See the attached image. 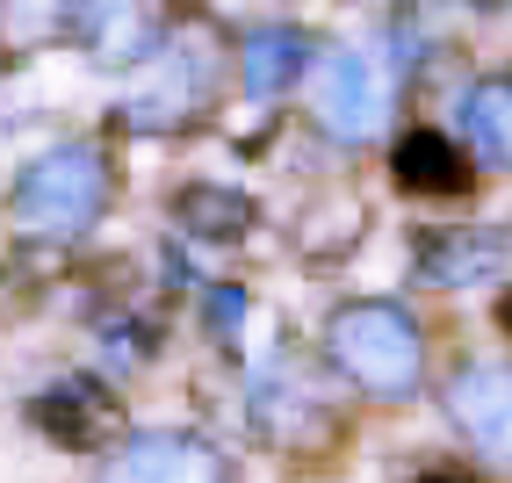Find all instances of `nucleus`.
<instances>
[{
  "label": "nucleus",
  "instance_id": "f257e3e1",
  "mask_svg": "<svg viewBox=\"0 0 512 483\" xmlns=\"http://www.w3.org/2000/svg\"><path fill=\"white\" fill-rule=\"evenodd\" d=\"M325 361L347 375L354 390L383 397V404L419 397L426 390V325L390 296L339 303L325 318Z\"/></svg>",
  "mask_w": 512,
  "mask_h": 483
},
{
  "label": "nucleus",
  "instance_id": "f03ea898",
  "mask_svg": "<svg viewBox=\"0 0 512 483\" xmlns=\"http://www.w3.org/2000/svg\"><path fill=\"white\" fill-rule=\"evenodd\" d=\"M109 152L87 145V137H65V145L37 152L15 174V195H8V210L29 238H80L101 210H109Z\"/></svg>",
  "mask_w": 512,
  "mask_h": 483
},
{
  "label": "nucleus",
  "instance_id": "7ed1b4c3",
  "mask_svg": "<svg viewBox=\"0 0 512 483\" xmlns=\"http://www.w3.org/2000/svg\"><path fill=\"white\" fill-rule=\"evenodd\" d=\"M210 87H217V51L195 44V37H166L159 58L138 73V87L123 94L116 123H130V130H181L202 101H210Z\"/></svg>",
  "mask_w": 512,
  "mask_h": 483
},
{
  "label": "nucleus",
  "instance_id": "20e7f679",
  "mask_svg": "<svg viewBox=\"0 0 512 483\" xmlns=\"http://www.w3.org/2000/svg\"><path fill=\"white\" fill-rule=\"evenodd\" d=\"M318 123L339 145H368L390 123V80L368 51H325L318 58Z\"/></svg>",
  "mask_w": 512,
  "mask_h": 483
},
{
  "label": "nucleus",
  "instance_id": "39448f33",
  "mask_svg": "<svg viewBox=\"0 0 512 483\" xmlns=\"http://www.w3.org/2000/svg\"><path fill=\"white\" fill-rule=\"evenodd\" d=\"M448 411L476 455L512 462V361H462L448 383Z\"/></svg>",
  "mask_w": 512,
  "mask_h": 483
},
{
  "label": "nucleus",
  "instance_id": "423d86ee",
  "mask_svg": "<svg viewBox=\"0 0 512 483\" xmlns=\"http://www.w3.org/2000/svg\"><path fill=\"white\" fill-rule=\"evenodd\" d=\"M29 419H37L44 440L73 447V455H87V447H101L116 433V397L94 383V375H58V383L37 390V404H29Z\"/></svg>",
  "mask_w": 512,
  "mask_h": 483
},
{
  "label": "nucleus",
  "instance_id": "0eeeda50",
  "mask_svg": "<svg viewBox=\"0 0 512 483\" xmlns=\"http://www.w3.org/2000/svg\"><path fill=\"white\" fill-rule=\"evenodd\" d=\"M505 260H512V231H498V224H462V231L419 238V282L426 289H476Z\"/></svg>",
  "mask_w": 512,
  "mask_h": 483
},
{
  "label": "nucleus",
  "instance_id": "6e6552de",
  "mask_svg": "<svg viewBox=\"0 0 512 483\" xmlns=\"http://www.w3.org/2000/svg\"><path fill=\"white\" fill-rule=\"evenodd\" d=\"M390 181L404 195H469V152L455 145L448 130H433V123H412L390 145Z\"/></svg>",
  "mask_w": 512,
  "mask_h": 483
},
{
  "label": "nucleus",
  "instance_id": "1a4fd4ad",
  "mask_svg": "<svg viewBox=\"0 0 512 483\" xmlns=\"http://www.w3.org/2000/svg\"><path fill=\"white\" fill-rule=\"evenodd\" d=\"M311 65H318V44L303 37V29L267 22V29H253V37L238 44V87H246L253 101H282Z\"/></svg>",
  "mask_w": 512,
  "mask_h": 483
},
{
  "label": "nucleus",
  "instance_id": "9d476101",
  "mask_svg": "<svg viewBox=\"0 0 512 483\" xmlns=\"http://www.w3.org/2000/svg\"><path fill=\"white\" fill-rule=\"evenodd\" d=\"M455 123H462V145L498 166V174H512V73H484L469 80L462 101H455Z\"/></svg>",
  "mask_w": 512,
  "mask_h": 483
},
{
  "label": "nucleus",
  "instance_id": "9b49d317",
  "mask_svg": "<svg viewBox=\"0 0 512 483\" xmlns=\"http://www.w3.org/2000/svg\"><path fill=\"white\" fill-rule=\"evenodd\" d=\"M116 469L123 476H159V469L166 476H217V455L202 440H188V433H138L116 455Z\"/></svg>",
  "mask_w": 512,
  "mask_h": 483
},
{
  "label": "nucleus",
  "instance_id": "f8f14e48",
  "mask_svg": "<svg viewBox=\"0 0 512 483\" xmlns=\"http://www.w3.org/2000/svg\"><path fill=\"white\" fill-rule=\"evenodd\" d=\"M181 224H188L195 238H238V231L253 224V202H246V195H224V188L202 181V188L181 195Z\"/></svg>",
  "mask_w": 512,
  "mask_h": 483
},
{
  "label": "nucleus",
  "instance_id": "ddd939ff",
  "mask_svg": "<svg viewBox=\"0 0 512 483\" xmlns=\"http://www.w3.org/2000/svg\"><path fill=\"white\" fill-rule=\"evenodd\" d=\"M101 347L116 354V368H145V361H152V325L109 318V325H101Z\"/></svg>",
  "mask_w": 512,
  "mask_h": 483
},
{
  "label": "nucleus",
  "instance_id": "4468645a",
  "mask_svg": "<svg viewBox=\"0 0 512 483\" xmlns=\"http://www.w3.org/2000/svg\"><path fill=\"white\" fill-rule=\"evenodd\" d=\"M202 318H210L217 339H238V325H246V289H238V282H217L210 303H202Z\"/></svg>",
  "mask_w": 512,
  "mask_h": 483
},
{
  "label": "nucleus",
  "instance_id": "2eb2a0df",
  "mask_svg": "<svg viewBox=\"0 0 512 483\" xmlns=\"http://www.w3.org/2000/svg\"><path fill=\"white\" fill-rule=\"evenodd\" d=\"M498 332H505V339H512V289H505V296H498Z\"/></svg>",
  "mask_w": 512,
  "mask_h": 483
}]
</instances>
